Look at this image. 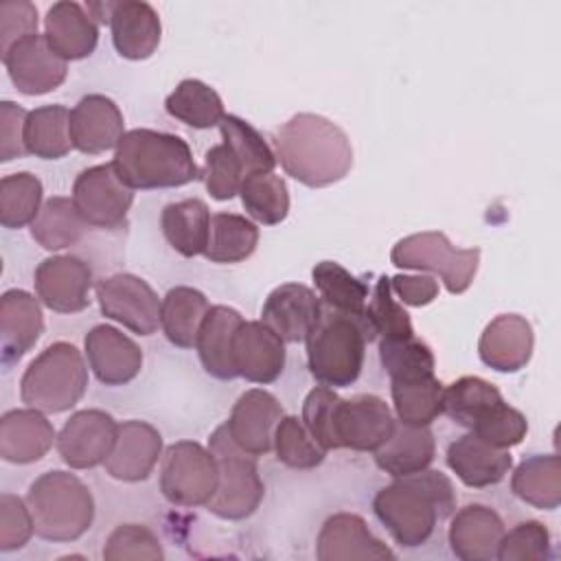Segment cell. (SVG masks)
I'll return each instance as SVG.
<instances>
[{"instance_id": "f546056e", "label": "cell", "mask_w": 561, "mask_h": 561, "mask_svg": "<svg viewBox=\"0 0 561 561\" xmlns=\"http://www.w3.org/2000/svg\"><path fill=\"white\" fill-rule=\"evenodd\" d=\"M241 322H243V316L232 307L213 305L208 309L195 340V351L208 375L217 379L239 377L232 359V344Z\"/></svg>"}, {"instance_id": "e575fe53", "label": "cell", "mask_w": 561, "mask_h": 561, "mask_svg": "<svg viewBox=\"0 0 561 561\" xmlns=\"http://www.w3.org/2000/svg\"><path fill=\"white\" fill-rule=\"evenodd\" d=\"M24 147L35 158H64L72 149L70 112L59 103L31 110L24 125Z\"/></svg>"}, {"instance_id": "8992f818", "label": "cell", "mask_w": 561, "mask_h": 561, "mask_svg": "<svg viewBox=\"0 0 561 561\" xmlns=\"http://www.w3.org/2000/svg\"><path fill=\"white\" fill-rule=\"evenodd\" d=\"M88 388V368L79 348L70 342L46 346L24 370L20 397L28 408L48 414L75 408Z\"/></svg>"}, {"instance_id": "8d00e7d4", "label": "cell", "mask_w": 561, "mask_h": 561, "mask_svg": "<svg viewBox=\"0 0 561 561\" xmlns=\"http://www.w3.org/2000/svg\"><path fill=\"white\" fill-rule=\"evenodd\" d=\"M164 110L180 123L195 129L215 127L226 116L221 96L215 92V88L199 79L180 81L175 90L167 96Z\"/></svg>"}, {"instance_id": "ee69618b", "label": "cell", "mask_w": 561, "mask_h": 561, "mask_svg": "<svg viewBox=\"0 0 561 561\" xmlns=\"http://www.w3.org/2000/svg\"><path fill=\"white\" fill-rule=\"evenodd\" d=\"M221 142L232 149V153L239 158L245 178L254 173H267L276 167V153L267 145V140L243 118L234 114H226L219 123Z\"/></svg>"}, {"instance_id": "7c38bea8", "label": "cell", "mask_w": 561, "mask_h": 561, "mask_svg": "<svg viewBox=\"0 0 561 561\" xmlns=\"http://www.w3.org/2000/svg\"><path fill=\"white\" fill-rule=\"evenodd\" d=\"M118 423L103 410L75 412L57 434V451L72 469H92L110 456Z\"/></svg>"}, {"instance_id": "f35d334b", "label": "cell", "mask_w": 561, "mask_h": 561, "mask_svg": "<svg viewBox=\"0 0 561 561\" xmlns=\"http://www.w3.org/2000/svg\"><path fill=\"white\" fill-rule=\"evenodd\" d=\"M313 285L320 294V300L342 313L362 316L366 313L368 302V285L353 276L346 267L335 261H320L311 270Z\"/></svg>"}, {"instance_id": "8fae6325", "label": "cell", "mask_w": 561, "mask_h": 561, "mask_svg": "<svg viewBox=\"0 0 561 561\" xmlns=\"http://www.w3.org/2000/svg\"><path fill=\"white\" fill-rule=\"evenodd\" d=\"M101 313L138 335H151L160 327L162 300L147 280L134 274H112L96 283Z\"/></svg>"}, {"instance_id": "ac0fdd59", "label": "cell", "mask_w": 561, "mask_h": 561, "mask_svg": "<svg viewBox=\"0 0 561 561\" xmlns=\"http://www.w3.org/2000/svg\"><path fill=\"white\" fill-rule=\"evenodd\" d=\"M83 346L92 373L105 386L129 383L142 368L140 346L116 327H92L83 340Z\"/></svg>"}, {"instance_id": "f6af8a7d", "label": "cell", "mask_w": 561, "mask_h": 561, "mask_svg": "<svg viewBox=\"0 0 561 561\" xmlns=\"http://www.w3.org/2000/svg\"><path fill=\"white\" fill-rule=\"evenodd\" d=\"M379 357L390 381L419 379V377L434 375L432 348L416 335L399 337V340H381Z\"/></svg>"}, {"instance_id": "3957f363", "label": "cell", "mask_w": 561, "mask_h": 561, "mask_svg": "<svg viewBox=\"0 0 561 561\" xmlns=\"http://www.w3.org/2000/svg\"><path fill=\"white\" fill-rule=\"evenodd\" d=\"M112 164L129 188L140 191L175 188L202 175L184 138L145 127L125 131Z\"/></svg>"}, {"instance_id": "5b68a950", "label": "cell", "mask_w": 561, "mask_h": 561, "mask_svg": "<svg viewBox=\"0 0 561 561\" xmlns=\"http://www.w3.org/2000/svg\"><path fill=\"white\" fill-rule=\"evenodd\" d=\"M35 535L46 541H75L94 519L90 489L70 471L42 473L26 493Z\"/></svg>"}, {"instance_id": "9c48e42d", "label": "cell", "mask_w": 561, "mask_h": 561, "mask_svg": "<svg viewBox=\"0 0 561 561\" xmlns=\"http://www.w3.org/2000/svg\"><path fill=\"white\" fill-rule=\"evenodd\" d=\"M219 482L217 460L195 440H178L162 454L160 491L178 506H206Z\"/></svg>"}, {"instance_id": "5bb4252c", "label": "cell", "mask_w": 561, "mask_h": 561, "mask_svg": "<svg viewBox=\"0 0 561 561\" xmlns=\"http://www.w3.org/2000/svg\"><path fill=\"white\" fill-rule=\"evenodd\" d=\"M2 61L13 85L28 96L59 88L68 75V61L61 59L39 33L15 42L2 53Z\"/></svg>"}, {"instance_id": "44dd1931", "label": "cell", "mask_w": 561, "mask_h": 561, "mask_svg": "<svg viewBox=\"0 0 561 561\" xmlns=\"http://www.w3.org/2000/svg\"><path fill=\"white\" fill-rule=\"evenodd\" d=\"M162 458V436L145 421L118 423L116 440L105 458V471L123 482H138L149 478Z\"/></svg>"}, {"instance_id": "f907efd6", "label": "cell", "mask_w": 561, "mask_h": 561, "mask_svg": "<svg viewBox=\"0 0 561 561\" xmlns=\"http://www.w3.org/2000/svg\"><path fill=\"white\" fill-rule=\"evenodd\" d=\"M202 175H204L208 193L219 202L232 199L239 193L241 182L245 180V171H243L239 158L224 142H219L206 151V162H204Z\"/></svg>"}, {"instance_id": "ffe728a7", "label": "cell", "mask_w": 561, "mask_h": 561, "mask_svg": "<svg viewBox=\"0 0 561 561\" xmlns=\"http://www.w3.org/2000/svg\"><path fill=\"white\" fill-rule=\"evenodd\" d=\"M316 557L320 561H381L394 559V552L370 533L359 515L337 513L322 524Z\"/></svg>"}, {"instance_id": "603a6c76", "label": "cell", "mask_w": 561, "mask_h": 561, "mask_svg": "<svg viewBox=\"0 0 561 561\" xmlns=\"http://www.w3.org/2000/svg\"><path fill=\"white\" fill-rule=\"evenodd\" d=\"M533 327L519 313H502L493 318L478 342L480 359L497 373L522 370L533 355Z\"/></svg>"}, {"instance_id": "6da1fadb", "label": "cell", "mask_w": 561, "mask_h": 561, "mask_svg": "<svg viewBox=\"0 0 561 561\" xmlns=\"http://www.w3.org/2000/svg\"><path fill=\"white\" fill-rule=\"evenodd\" d=\"M276 162L305 186L340 182L353 167V147L342 127L320 114H296L274 136Z\"/></svg>"}, {"instance_id": "ba28073f", "label": "cell", "mask_w": 561, "mask_h": 561, "mask_svg": "<svg viewBox=\"0 0 561 561\" xmlns=\"http://www.w3.org/2000/svg\"><path fill=\"white\" fill-rule=\"evenodd\" d=\"M390 261L403 270L434 272L449 294H462L473 283L480 263L478 248H456L443 232H416L394 243Z\"/></svg>"}, {"instance_id": "ab89813d", "label": "cell", "mask_w": 561, "mask_h": 561, "mask_svg": "<svg viewBox=\"0 0 561 561\" xmlns=\"http://www.w3.org/2000/svg\"><path fill=\"white\" fill-rule=\"evenodd\" d=\"M390 392L394 414L401 423L430 425L438 414H443L445 386L434 375L390 381Z\"/></svg>"}, {"instance_id": "277c9868", "label": "cell", "mask_w": 561, "mask_h": 561, "mask_svg": "<svg viewBox=\"0 0 561 561\" xmlns=\"http://www.w3.org/2000/svg\"><path fill=\"white\" fill-rule=\"evenodd\" d=\"M373 337L377 335L366 313H342L324 305L320 320L305 340L309 373L329 388L355 383L364 366L366 344Z\"/></svg>"}, {"instance_id": "4fadbf2b", "label": "cell", "mask_w": 561, "mask_h": 561, "mask_svg": "<svg viewBox=\"0 0 561 561\" xmlns=\"http://www.w3.org/2000/svg\"><path fill=\"white\" fill-rule=\"evenodd\" d=\"M92 267L72 254L44 259L35 270V294L57 313H77L90 305Z\"/></svg>"}, {"instance_id": "9a60e30c", "label": "cell", "mask_w": 561, "mask_h": 561, "mask_svg": "<svg viewBox=\"0 0 561 561\" xmlns=\"http://www.w3.org/2000/svg\"><path fill=\"white\" fill-rule=\"evenodd\" d=\"M394 416L388 403L375 394H355L342 399L335 414V436L340 449L375 451L394 430Z\"/></svg>"}, {"instance_id": "d6986e66", "label": "cell", "mask_w": 561, "mask_h": 561, "mask_svg": "<svg viewBox=\"0 0 561 561\" xmlns=\"http://www.w3.org/2000/svg\"><path fill=\"white\" fill-rule=\"evenodd\" d=\"M232 359L239 377L265 386L283 375L285 342L265 322L243 320L234 333Z\"/></svg>"}, {"instance_id": "60d3db41", "label": "cell", "mask_w": 561, "mask_h": 561, "mask_svg": "<svg viewBox=\"0 0 561 561\" xmlns=\"http://www.w3.org/2000/svg\"><path fill=\"white\" fill-rule=\"evenodd\" d=\"M502 399L500 390L480 377H460L443 392V412L462 427H473Z\"/></svg>"}, {"instance_id": "f1b7e54d", "label": "cell", "mask_w": 561, "mask_h": 561, "mask_svg": "<svg viewBox=\"0 0 561 561\" xmlns=\"http://www.w3.org/2000/svg\"><path fill=\"white\" fill-rule=\"evenodd\" d=\"M44 37L61 59L77 61L94 53L99 26L79 2L61 0L44 18Z\"/></svg>"}, {"instance_id": "836d02e7", "label": "cell", "mask_w": 561, "mask_h": 561, "mask_svg": "<svg viewBox=\"0 0 561 561\" xmlns=\"http://www.w3.org/2000/svg\"><path fill=\"white\" fill-rule=\"evenodd\" d=\"M513 493L541 511H552L561 504V465L557 454L530 456L517 465L511 478Z\"/></svg>"}, {"instance_id": "30bf717a", "label": "cell", "mask_w": 561, "mask_h": 561, "mask_svg": "<svg viewBox=\"0 0 561 561\" xmlns=\"http://www.w3.org/2000/svg\"><path fill=\"white\" fill-rule=\"evenodd\" d=\"M70 199L88 226L110 230L125 221L134 204V188L121 180L112 162L96 164L77 175Z\"/></svg>"}, {"instance_id": "cb8c5ba5", "label": "cell", "mask_w": 561, "mask_h": 561, "mask_svg": "<svg viewBox=\"0 0 561 561\" xmlns=\"http://www.w3.org/2000/svg\"><path fill=\"white\" fill-rule=\"evenodd\" d=\"M57 434L46 414L37 408L9 410L0 419V456L7 462L28 465L48 454Z\"/></svg>"}, {"instance_id": "6f0895ef", "label": "cell", "mask_w": 561, "mask_h": 561, "mask_svg": "<svg viewBox=\"0 0 561 561\" xmlns=\"http://www.w3.org/2000/svg\"><path fill=\"white\" fill-rule=\"evenodd\" d=\"M390 287L399 296V300L410 307L430 305L438 296V283L434 276H427V274H421V276L397 274L394 278H390Z\"/></svg>"}, {"instance_id": "c3c4849f", "label": "cell", "mask_w": 561, "mask_h": 561, "mask_svg": "<svg viewBox=\"0 0 561 561\" xmlns=\"http://www.w3.org/2000/svg\"><path fill=\"white\" fill-rule=\"evenodd\" d=\"M164 557L158 537L142 524H121L103 546L105 561H160Z\"/></svg>"}, {"instance_id": "1f68e13d", "label": "cell", "mask_w": 561, "mask_h": 561, "mask_svg": "<svg viewBox=\"0 0 561 561\" xmlns=\"http://www.w3.org/2000/svg\"><path fill=\"white\" fill-rule=\"evenodd\" d=\"M160 226L169 245L182 256L191 259L206 252L210 213L202 199L188 197L167 204L160 215Z\"/></svg>"}, {"instance_id": "816d5d0a", "label": "cell", "mask_w": 561, "mask_h": 561, "mask_svg": "<svg viewBox=\"0 0 561 561\" xmlns=\"http://www.w3.org/2000/svg\"><path fill=\"white\" fill-rule=\"evenodd\" d=\"M471 432L493 447L508 449L524 440L528 432V421L519 410L511 408L506 401H500L471 427Z\"/></svg>"}, {"instance_id": "e0dca14e", "label": "cell", "mask_w": 561, "mask_h": 561, "mask_svg": "<svg viewBox=\"0 0 561 561\" xmlns=\"http://www.w3.org/2000/svg\"><path fill=\"white\" fill-rule=\"evenodd\" d=\"M320 296L300 283H285L274 287L261 309L265 322L283 342H302L316 327L322 313Z\"/></svg>"}, {"instance_id": "52a82bcc", "label": "cell", "mask_w": 561, "mask_h": 561, "mask_svg": "<svg viewBox=\"0 0 561 561\" xmlns=\"http://www.w3.org/2000/svg\"><path fill=\"white\" fill-rule=\"evenodd\" d=\"M208 449L217 460L219 482L206 508L221 519L250 517L265 495V484L259 476L256 456L243 451L230 438L226 423L210 434Z\"/></svg>"}, {"instance_id": "7dc6e473", "label": "cell", "mask_w": 561, "mask_h": 561, "mask_svg": "<svg viewBox=\"0 0 561 561\" xmlns=\"http://www.w3.org/2000/svg\"><path fill=\"white\" fill-rule=\"evenodd\" d=\"M366 316L375 329V335H381V340H399L414 335L408 311L392 298L388 276H379L373 289V298L366 302Z\"/></svg>"}, {"instance_id": "4dcf8cb0", "label": "cell", "mask_w": 561, "mask_h": 561, "mask_svg": "<svg viewBox=\"0 0 561 561\" xmlns=\"http://www.w3.org/2000/svg\"><path fill=\"white\" fill-rule=\"evenodd\" d=\"M434 434L427 425L397 421L390 438L373 454L381 471L390 473L392 478H403L427 469L434 460Z\"/></svg>"}, {"instance_id": "2e32d148", "label": "cell", "mask_w": 561, "mask_h": 561, "mask_svg": "<svg viewBox=\"0 0 561 561\" xmlns=\"http://www.w3.org/2000/svg\"><path fill=\"white\" fill-rule=\"evenodd\" d=\"M283 416V405L274 394L263 388H252L237 399L226 427L243 451L263 456L274 447V432Z\"/></svg>"}, {"instance_id": "bcb514c9", "label": "cell", "mask_w": 561, "mask_h": 561, "mask_svg": "<svg viewBox=\"0 0 561 561\" xmlns=\"http://www.w3.org/2000/svg\"><path fill=\"white\" fill-rule=\"evenodd\" d=\"M274 449L278 462L291 469H313L324 460L327 449L311 436L302 419L283 416L274 432Z\"/></svg>"}, {"instance_id": "d590c367", "label": "cell", "mask_w": 561, "mask_h": 561, "mask_svg": "<svg viewBox=\"0 0 561 561\" xmlns=\"http://www.w3.org/2000/svg\"><path fill=\"white\" fill-rule=\"evenodd\" d=\"M259 243V228L254 221L234 213L210 215L208 245L204 256L210 263L245 261Z\"/></svg>"}, {"instance_id": "9f6ffc18", "label": "cell", "mask_w": 561, "mask_h": 561, "mask_svg": "<svg viewBox=\"0 0 561 561\" xmlns=\"http://www.w3.org/2000/svg\"><path fill=\"white\" fill-rule=\"evenodd\" d=\"M28 112L11 101L0 103V160L9 162L13 158L26 156L24 147V125Z\"/></svg>"}, {"instance_id": "7bdbcfd3", "label": "cell", "mask_w": 561, "mask_h": 561, "mask_svg": "<svg viewBox=\"0 0 561 561\" xmlns=\"http://www.w3.org/2000/svg\"><path fill=\"white\" fill-rule=\"evenodd\" d=\"M42 182L28 171L0 180V221L4 228L31 226L42 208Z\"/></svg>"}, {"instance_id": "83f0119b", "label": "cell", "mask_w": 561, "mask_h": 561, "mask_svg": "<svg viewBox=\"0 0 561 561\" xmlns=\"http://www.w3.org/2000/svg\"><path fill=\"white\" fill-rule=\"evenodd\" d=\"M447 467L462 484L484 489L504 480L513 467V456L469 432L447 447Z\"/></svg>"}, {"instance_id": "4316f807", "label": "cell", "mask_w": 561, "mask_h": 561, "mask_svg": "<svg viewBox=\"0 0 561 561\" xmlns=\"http://www.w3.org/2000/svg\"><path fill=\"white\" fill-rule=\"evenodd\" d=\"M44 331L42 307L24 289H9L0 298V351L9 366L35 346Z\"/></svg>"}, {"instance_id": "681fc988", "label": "cell", "mask_w": 561, "mask_h": 561, "mask_svg": "<svg viewBox=\"0 0 561 561\" xmlns=\"http://www.w3.org/2000/svg\"><path fill=\"white\" fill-rule=\"evenodd\" d=\"M340 401L342 397L333 388L320 383L307 394L302 403V423L324 449H340L335 436V414Z\"/></svg>"}, {"instance_id": "7402d4cb", "label": "cell", "mask_w": 561, "mask_h": 561, "mask_svg": "<svg viewBox=\"0 0 561 561\" xmlns=\"http://www.w3.org/2000/svg\"><path fill=\"white\" fill-rule=\"evenodd\" d=\"M125 136V121L118 105L105 94H88L70 110L72 147L81 153L116 149Z\"/></svg>"}, {"instance_id": "db71d44e", "label": "cell", "mask_w": 561, "mask_h": 561, "mask_svg": "<svg viewBox=\"0 0 561 561\" xmlns=\"http://www.w3.org/2000/svg\"><path fill=\"white\" fill-rule=\"evenodd\" d=\"M35 533L31 508L26 500L2 493L0 495V550H18L22 548L31 535Z\"/></svg>"}, {"instance_id": "b9f144b4", "label": "cell", "mask_w": 561, "mask_h": 561, "mask_svg": "<svg viewBox=\"0 0 561 561\" xmlns=\"http://www.w3.org/2000/svg\"><path fill=\"white\" fill-rule=\"evenodd\" d=\"M239 195L248 215L263 226H276L289 213L287 184L274 171L248 175L241 182Z\"/></svg>"}, {"instance_id": "7a4b0ae2", "label": "cell", "mask_w": 561, "mask_h": 561, "mask_svg": "<svg viewBox=\"0 0 561 561\" xmlns=\"http://www.w3.org/2000/svg\"><path fill=\"white\" fill-rule=\"evenodd\" d=\"M373 508L399 546L416 548L432 537L438 519L454 513L456 491L445 473L423 469L394 478L375 495Z\"/></svg>"}, {"instance_id": "d4e9b609", "label": "cell", "mask_w": 561, "mask_h": 561, "mask_svg": "<svg viewBox=\"0 0 561 561\" xmlns=\"http://www.w3.org/2000/svg\"><path fill=\"white\" fill-rule=\"evenodd\" d=\"M110 28L116 53L131 61L151 57L162 35L156 9L142 0H116L110 13Z\"/></svg>"}, {"instance_id": "f5cc1de1", "label": "cell", "mask_w": 561, "mask_h": 561, "mask_svg": "<svg viewBox=\"0 0 561 561\" xmlns=\"http://www.w3.org/2000/svg\"><path fill=\"white\" fill-rule=\"evenodd\" d=\"M550 557V533L541 522H522L504 533L497 557L500 561H543Z\"/></svg>"}, {"instance_id": "11a10c76", "label": "cell", "mask_w": 561, "mask_h": 561, "mask_svg": "<svg viewBox=\"0 0 561 561\" xmlns=\"http://www.w3.org/2000/svg\"><path fill=\"white\" fill-rule=\"evenodd\" d=\"M37 33V9L26 0L0 4V53Z\"/></svg>"}, {"instance_id": "d6a6232c", "label": "cell", "mask_w": 561, "mask_h": 561, "mask_svg": "<svg viewBox=\"0 0 561 561\" xmlns=\"http://www.w3.org/2000/svg\"><path fill=\"white\" fill-rule=\"evenodd\" d=\"M208 298L195 287H173L160 305V329L180 348H193L199 327L208 313Z\"/></svg>"}, {"instance_id": "74e56055", "label": "cell", "mask_w": 561, "mask_h": 561, "mask_svg": "<svg viewBox=\"0 0 561 561\" xmlns=\"http://www.w3.org/2000/svg\"><path fill=\"white\" fill-rule=\"evenodd\" d=\"M88 224L77 213L70 197H50L42 204L39 215L31 224V237L44 248V250H64L75 245Z\"/></svg>"}, {"instance_id": "484cf974", "label": "cell", "mask_w": 561, "mask_h": 561, "mask_svg": "<svg viewBox=\"0 0 561 561\" xmlns=\"http://www.w3.org/2000/svg\"><path fill=\"white\" fill-rule=\"evenodd\" d=\"M504 533V522L493 508L467 504L451 517L449 546L462 561H491L497 557Z\"/></svg>"}]
</instances>
